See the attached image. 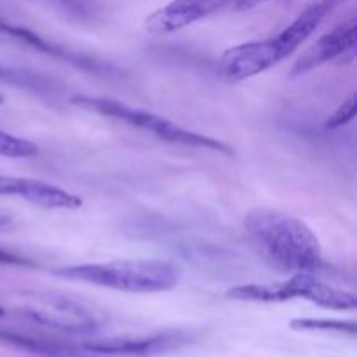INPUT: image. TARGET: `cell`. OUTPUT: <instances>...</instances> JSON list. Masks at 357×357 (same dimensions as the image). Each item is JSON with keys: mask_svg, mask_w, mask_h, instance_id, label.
<instances>
[{"mask_svg": "<svg viewBox=\"0 0 357 357\" xmlns=\"http://www.w3.org/2000/svg\"><path fill=\"white\" fill-rule=\"evenodd\" d=\"M244 229L265 260L286 274L324 268L323 246L302 218L274 208H253L244 216Z\"/></svg>", "mask_w": 357, "mask_h": 357, "instance_id": "6da1fadb", "label": "cell"}, {"mask_svg": "<svg viewBox=\"0 0 357 357\" xmlns=\"http://www.w3.org/2000/svg\"><path fill=\"white\" fill-rule=\"evenodd\" d=\"M340 2L342 0H317L275 37L225 49L216 61V73L227 84H239L267 72L291 56Z\"/></svg>", "mask_w": 357, "mask_h": 357, "instance_id": "7a4b0ae2", "label": "cell"}, {"mask_svg": "<svg viewBox=\"0 0 357 357\" xmlns=\"http://www.w3.org/2000/svg\"><path fill=\"white\" fill-rule=\"evenodd\" d=\"M52 274L72 282L143 295L171 291L181 281V268L167 260H115L72 265L56 268Z\"/></svg>", "mask_w": 357, "mask_h": 357, "instance_id": "3957f363", "label": "cell"}, {"mask_svg": "<svg viewBox=\"0 0 357 357\" xmlns=\"http://www.w3.org/2000/svg\"><path fill=\"white\" fill-rule=\"evenodd\" d=\"M70 103L86 112H93V114L101 115V117L115 119V121L124 122V124L131 126V128L142 129V131L157 136L162 142L174 143V145L194 146V149L215 150V152L225 153V155H234L232 146L213 138V136L188 131V129L178 126L176 122L162 117V115H155L152 112L131 107V105H126L122 101L110 100V98L73 96L70 100Z\"/></svg>", "mask_w": 357, "mask_h": 357, "instance_id": "277c9868", "label": "cell"}, {"mask_svg": "<svg viewBox=\"0 0 357 357\" xmlns=\"http://www.w3.org/2000/svg\"><path fill=\"white\" fill-rule=\"evenodd\" d=\"M227 298L257 303H282L300 298L328 310L344 312L357 309L354 293L328 284L310 272H296L281 282L234 286L227 291Z\"/></svg>", "mask_w": 357, "mask_h": 357, "instance_id": "5b68a950", "label": "cell"}, {"mask_svg": "<svg viewBox=\"0 0 357 357\" xmlns=\"http://www.w3.org/2000/svg\"><path fill=\"white\" fill-rule=\"evenodd\" d=\"M17 312L33 323L66 333H91L101 326V316L80 300L49 291L23 295Z\"/></svg>", "mask_w": 357, "mask_h": 357, "instance_id": "8992f818", "label": "cell"}, {"mask_svg": "<svg viewBox=\"0 0 357 357\" xmlns=\"http://www.w3.org/2000/svg\"><path fill=\"white\" fill-rule=\"evenodd\" d=\"M194 340V333L185 330L162 331L146 337H112L103 340L86 342L82 351L89 354L115 357H150L176 351Z\"/></svg>", "mask_w": 357, "mask_h": 357, "instance_id": "52a82bcc", "label": "cell"}, {"mask_svg": "<svg viewBox=\"0 0 357 357\" xmlns=\"http://www.w3.org/2000/svg\"><path fill=\"white\" fill-rule=\"evenodd\" d=\"M357 49V21L351 17L345 23L338 24L331 31L324 33L323 37L317 38L312 45L305 49L302 54L293 63L289 77L303 75L317 66L330 61H351L356 56Z\"/></svg>", "mask_w": 357, "mask_h": 357, "instance_id": "ba28073f", "label": "cell"}, {"mask_svg": "<svg viewBox=\"0 0 357 357\" xmlns=\"http://www.w3.org/2000/svg\"><path fill=\"white\" fill-rule=\"evenodd\" d=\"M230 0H171L145 21L150 35H169L225 9Z\"/></svg>", "mask_w": 357, "mask_h": 357, "instance_id": "9c48e42d", "label": "cell"}, {"mask_svg": "<svg viewBox=\"0 0 357 357\" xmlns=\"http://www.w3.org/2000/svg\"><path fill=\"white\" fill-rule=\"evenodd\" d=\"M0 197H20L45 209L82 208V199L73 192L33 178L0 176Z\"/></svg>", "mask_w": 357, "mask_h": 357, "instance_id": "30bf717a", "label": "cell"}, {"mask_svg": "<svg viewBox=\"0 0 357 357\" xmlns=\"http://www.w3.org/2000/svg\"><path fill=\"white\" fill-rule=\"evenodd\" d=\"M0 31L6 35H10L13 38L30 45V47L37 49V51L45 52V54L52 56V58H58L61 59V61L70 63V65L79 66V68L89 70V72H100V70H105V66L100 65V63H96L94 59L87 58V56L84 54H79V52L66 51V49L61 47V45L54 44V42H51L49 38L40 37L38 33H35V31L28 30V28L24 26H20V24H13L0 20Z\"/></svg>", "mask_w": 357, "mask_h": 357, "instance_id": "8fae6325", "label": "cell"}, {"mask_svg": "<svg viewBox=\"0 0 357 357\" xmlns=\"http://www.w3.org/2000/svg\"><path fill=\"white\" fill-rule=\"evenodd\" d=\"M0 342L45 357H80L79 349L72 347V345L59 344V342L47 340V338L42 337L17 333V331L0 330Z\"/></svg>", "mask_w": 357, "mask_h": 357, "instance_id": "7c38bea8", "label": "cell"}, {"mask_svg": "<svg viewBox=\"0 0 357 357\" xmlns=\"http://www.w3.org/2000/svg\"><path fill=\"white\" fill-rule=\"evenodd\" d=\"M289 328L295 331H324V333H344L354 337L357 324L354 321L338 319H314V317H298L289 321Z\"/></svg>", "mask_w": 357, "mask_h": 357, "instance_id": "4fadbf2b", "label": "cell"}, {"mask_svg": "<svg viewBox=\"0 0 357 357\" xmlns=\"http://www.w3.org/2000/svg\"><path fill=\"white\" fill-rule=\"evenodd\" d=\"M0 155L9 159H28L38 155V146L28 139L0 129Z\"/></svg>", "mask_w": 357, "mask_h": 357, "instance_id": "5bb4252c", "label": "cell"}, {"mask_svg": "<svg viewBox=\"0 0 357 357\" xmlns=\"http://www.w3.org/2000/svg\"><path fill=\"white\" fill-rule=\"evenodd\" d=\"M357 114V93H352L340 107L335 110V114H331L330 117L326 119V124L324 128L326 129H337L342 128V126L349 124L352 119L356 117Z\"/></svg>", "mask_w": 357, "mask_h": 357, "instance_id": "9a60e30c", "label": "cell"}, {"mask_svg": "<svg viewBox=\"0 0 357 357\" xmlns=\"http://www.w3.org/2000/svg\"><path fill=\"white\" fill-rule=\"evenodd\" d=\"M49 2L61 7L66 14L77 17V20H86L91 16V7L87 0H49Z\"/></svg>", "mask_w": 357, "mask_h": 357, "instance_id": "2e32d148", "label": "cell"}, {"mask_svg": "<svg viewBox=\"0 0 357 357\" xmlns=\"http://www.w3.org/2000/svg\"><path fill=\"white\" fill-rule=\"evenodd\" d=\"M0 265H17V267H33L30 260L24 257H20L17 253L0 248Z\"/></svg>", "mask_w": 357, "mask_h": 357, "instance_id": "e0dca14e", "label": "cell"}, {"mask_svg": "<svg viewBox=\"0 0 357 357\" xmlns=\"http://www.w3.org/2000/svg\"><path fill=\"white\" fill-rule=\"evenodd\" d=\"M0 80H2V82L16 84V86H26V84H30V77H28L26 73L16 72V70L2 68V66H0Z\"/></svg>", "mask_w": 357, "mask_h": 357, "instance_id": "ac0fdd59", "label": "cell"}, {"mask_svg": "<svg viewBox=\"0 0 357 357\" xmlns=\"http://www.w3.org/2000/svg\"><path fill=\"white\" fill-rule=\"evenodd\" d=\"M272 2V0H230L229 6L232 7L234 10H250L253 7L261 6V3Z\"/></svg>", "mask_w": 357, "mask_h": 357, "instance_id": "d6986e66", "label": "cell"}, {"mask_svg": "<svg viewBox=\"0 0 357 357\" xmlns=\"http://www.w3.org/2000/svg\"><path fill=\"white\" fill-rule=\"evenodd\" d=\"M9 225V220L6 218V216H0V229H3V227Z\"/></svg>", "mask_w": 357, "mask_h": 357, "instance_id": "ffe728a7", "label": "cell"}, {"mask_svg": "<svg viewBox=\"0 0 357 357\" xmlns=\"http://www.w3.org/2000/svg\"><path fill=\"white\" fill-rule=\"evenodd\" d=\"M3 316H6V309H3V307L0 305V319H2Z\"/></svg>", "mask_w": 357, "mask_h": 357, "instance_id": "44dd1931", "label": "cell"}, {"mask_svg": "<svg viewBox=\"0 0 357 357\" xmlns=\"http://www.w3.org/2000/svg\"><path fill=\"white\" fill-rule=\"evenodd\" d=\"M3 101H6V100H3V96H2V94H0V105H3Z\"/></svg>", "mask_w": 357, "mask_h": 357, "instance_id": "7402d4cb", "label": "cell"}]
</instances>
